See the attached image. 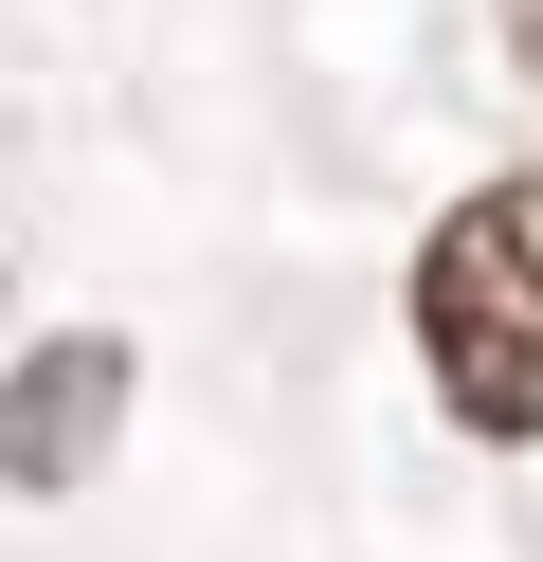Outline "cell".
I'll return each instance as SVG.
<instances>
[{"instance_id":"cell-1","label":"cell","mask_w":543,"mask_h":562,"mask_svg":"<svg viewBox=\"0 0 543 562\" xmlns=\"http://www.w3.org/2000/svg\"><path fill=\"white\" fill-rule=\"evenodd\" d=\"M417 363L471 436H543V164L417 236Z\"/></svg>"},{"instance_id":"cell-2","label":"cell","mask_w":543,"mask_h":562,"mask_svg":"<svg viewBox=\"0 0 543 562\" xmlns=\"http://www.w3.org/2000/svg\"><path fill=\"white\" fill-rule=\"evenodd\" d=\"M109 417H127V345H109V327L36 345V363L0 381V490H91Z\"/></svg>"},{"instance_id":"cell-3","label":"cell","mask_w":543,"mask_h":562,"mask_svg":"<svg viewBox=\"0 0 543 562\" xmlns=\"http://www.w3.org/2000/svg\"><path fill=\"white\" fill-rule=\"evenodd\" d=\"M507 55H525V91H543V0H507Z\"/></svg>"}]
</instances>
